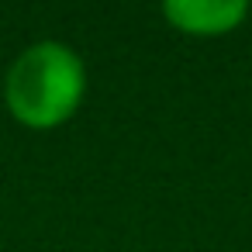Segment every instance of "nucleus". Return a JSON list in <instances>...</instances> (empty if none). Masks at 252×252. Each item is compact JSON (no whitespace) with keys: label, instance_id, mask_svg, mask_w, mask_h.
Here are the masks:
<instances>
[{"label":"nucleus","instance_id":"obj_1","mask_svg":"<svg viewBox=\"0 0 252 252\" xmlns=\"http://www.w3.org/2000/svg\"><path fill=\"white\" fill-rule=\"evenodd\" d=\"M4 97L18 121L52 128L66 121L83 97V63L69 45L38 42L11 63Z\"/></svg>","mask_w":252,"mask_h":252},{"label":"nucleus","instance_id":"obj_2","mask_svg":"<svg viewBox=\"0 0 252 252\" xmlns=\"http://www.w3.org/2000/svg\"><path fill=\"white\" fill-rule=\"evenodd\" d=\"M162 14L187 35H221L249 14V4L245 0H166Z\"/></svg>","mask_w":252,"mask_h":252}]
</instances>
